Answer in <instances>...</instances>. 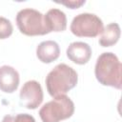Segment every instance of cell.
Segmentation results:
<instances>
[{
	"label": "cell",
	"mask_w": 122,
	"mask_h": 122,
	"mask_svg": "<svg viewBox=\"0 0 122 122\" xmlns=\"http://www.w3.org/2000/svg\"><path fill=\"white\" fill-rule=\"evenodd\" d=\"M78 81L77 72L67 64L56 65L46 77V87L51 96L57 97L66 94L73 89Z\"/></svg>",
	"instance_id": "6da1fadb"
},
{
	"label": "cell",
	"mask_w": 122,
	"mask_h": 122,
	"mask_svg": "<svg viewBox=\"0 0 122 122\" xmlns=\"http://www.w3.org/2000/svg\"><path fill=\"white\" fill-rule=\"evenodd\" d=\"M121 70V62L114 53L103 52L96 60L94 74L100 84L120 90L122 87Z\"/></svg>",
	"instance_id": "7a4b0ae2"
},
{
	"label": "cell",
	"mask_w": 122,
	"mask_h": 122,
	"mask_svg": "<svg viewBox=\"0 0 122 122\" xmlns=\"http://www.w3.org/2000/svg\"><path fill=\"white\" fill-rule=\"evenodd\" d=\"M74 112V104L66 94L54 97L44 104L39 110V116L43 122H60L70 118Z\"/></svg>",
	"instance_id": "3957f363"
},
{
	"label": "cell",
	"mask_w": 122,
	"mask_h": 122,
	"mask_svg": "<svg viewBox=\"0 0 122 122\" xmlns=\"http://www.w3.org/2000/svg\"><path fill=\"white\" fill-rule=\"evenodd\" d=\"M16 25L20 32L28 36L49 33L45 26L44 14L34 9L26 8L20 10L16 14Z\"/></svg>",
	"instance_id": "277c9868"
},
{
	"label": "cell",
	"mask_w": 122,
	"mask_h": 122,
	"mask_svg": "<svg viewBox=\"0 0 122 122\" xmlns=\"http://www.w3.org/2000/svg\"><path fill=\"white\" fill-rule=\"evenodd\" d=\"M70 29L78 37H95L101 33L103 22L94 13L82 12L73 17Z\"/></svg>",
	"instance_id": "5b68a950"
},
{
	"label": "cell",
	"mask_w": 122,
	"mask_h": 122,
	"mask_svg": "<svg viewBox=\"0 0 122 122\" xmlns=\"http://www.w3.org/2000/svg\"><path fill=\"white\" fill-rule=\"evenodd\" d=\"M43 90L39 82L35 80L27 81L20 90L19 103L22 107L30 110L38 108L43 101Z\"/></svg>",
	"instance_id": "8992f818"
},
{
	"label": "cell",
	"mask_w": 122,
	"mask_h": 122,
	"mask_svg": "<svg viewBox=\"0 0 122 122\" xmlns=\"http://www.w3.org/2000/svg\"><path fill=\"white\" fill-rule=\"evenodd\" d=\"M67 57L75 64L84 65L88 63L92 56V49L88 43L75 41L69 45L66 51Z\"/></svg>",
	"instance_id": "52a82bcc"
},
{
	"label": "cell",
	"mask_w": 122,
	"mask_h": 122,
	"mask_svg": "<svg viewBox=\"0 0 122 122\" xmlns=\"http://www.w3.org/2000/svg\"><path fill=\"white\" fill-rule=\"evenodd\" d=\"M19 73L11 66L4 65L0 67V90L7 93H11L19 86Z\"/></svg>",
	"instance_id": "ba28073f"
},
{
	"label": "cell",
	"mask_w": 122,
	"mask_h": 122,
	"mask_svg": "<svg viewBox=\"0 0 122 122\" xmlns=\"http://www.w3.org/2000/svg\"><path fill=\"white\" fill-rule=\"evenodd\" d=\"M44 22L48 32L63 31L67 28V16L59 9H51L44 14Z\"/></svg>",
	"instance_id": "9c48e42d"
},
{
	"label": "cell",
	"mask_w": 122,
	"mask_h": 122,
	"mask_svg": "<svg viewBox=\"0 0 122 122\" xmlns=\"http://www.w3.org/2000/svg\"><path fill=\"white\" fill-rule=\"evenodd\" d=\"M60 55L59 45L53 40L41 42L36 48V56L43 63H51Z\"/></svg>",
	"instance_id": "30bf717a"
},
{
	"label": "cell",
	"mask_w": 122,
	"mask_h": 122,
	"mask_svg": "<svg viewBox=\"0 0 122 122\" xmlns=\"http://www.w3.org/2000/svg\"><path fill=\"white\" fill-rule=\"evenodd\" d=\"M120 27L117 23H110L105 28H103L100 37L99 44L102 47H112L117 43L120 38Z\"/></svg>",
	"instance_id": "8fae6325"
},
{
	"label": "cell",
	"mask_w": 122,
	"mask_h": 122,
	"mask_svg": "<svg viewBox=\"0 0 122 122\" xmlns=\"http://www.w3.org/2000/svg\"><path fill=\"white\" fill-rule=\"evenodd\" d=\"M13 27L11 22L3 16H0V39H6L11 35Z\"/></svg>",
	"instance_id": "7c38bea8"
},
{
	"label": "cell",
	"mask_w": 122,
	"mask_h": 122,
	"mask_svg": "<svg viewBox=\"0 0 122 122\" xmlns=\"http://www.w3.org/2000/svg\"><path fill=\"white\" fill-rule=\"evenodd\" d=\"M1 122H36L34 117L28 113H18L16 115L7 114Z\"/></svg>",
	"instance_id": "4fadbf2b"
},
{
	"label": "cell",
	"mask_w": 122,
	"mask_h": 122,
	"mask_svg": "<svg viewBox=\"0 0 122 122\" xmlns=\"http://www.w3.org/2000/svg\"><path fill=\"white\" fill-rule=\"evenodd\" d=\"M85 0H65V1H57L56 3L65 5L70 9H77L85 4Z\"/></svg>",
	"instance_id": "5bb4252c"
}]
</instances>
